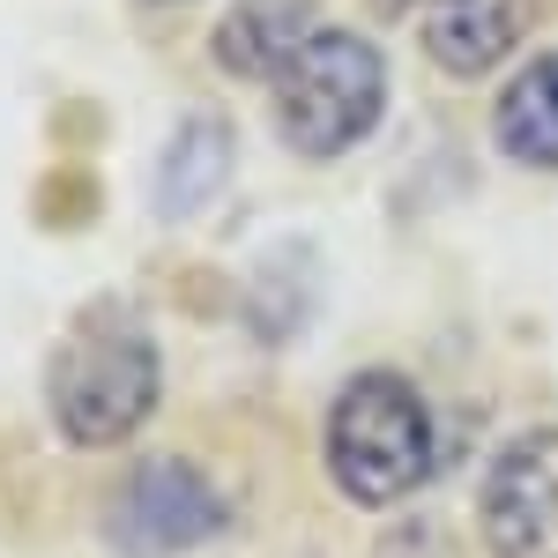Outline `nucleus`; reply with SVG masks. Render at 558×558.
Listing matches in <instances>:
<instances>
[{
  "label": "nucleus",
  "instance_id": "nucleus-1",
  "mask_svg": "<svg viewBox=\"0 0 558 558\" xmlns=\"http://www.w3.org/2000/svg\"><path fill=\"white\" fill-rule=\"evenodd\" d=\"M328 470L357 507H395L432 476V417L402 373H357L328 410Z\"/></svg>",
  "mask_w": 558,
  "mask_h": 558
},
{
  "label": "nucleus",
  "instance_id": "nucleus-9",
  "mask_svg": "<svg viewBox=\"0 0 558 558\" xmlns=\"http://www.w3.org/2000/svg\"><path fill=\"white\" fill-rule=\"evenodd\" d=\"M223 165H231V134L216 128V120H186L179 142L165 149V179H157L165 216H194L202 209L216 186H223Z\"/></svg>",
  "mask_w": 558,
  "mask_h": 558
},
{
  "label": "nucleus",
  "instance_id": "nucleus-5",
  "mask_svg": "<svg viewBox=\"0 0 558 558\" xmlns=\"http://www.w3.org/2000/svg\"><path fill=\"white\" fill-rule=\"evenodd\" d=\"M476 521L492 558H558V432H521L484 470Z\"/></svg>",
  "mask_w": 558,
  "mask_h": 558
},
{
  "label": "nucleus",
  "instance_id": "nucleus-2",
  "mask_svg": "<svg viewBox=\"0 0 558 558\" xmlns=\"http://www.w3.org/2000/svg\"><path fill=\"white\" fill-rule=\"evenodd\" d=\"M387 105V60L357 31H313L276 75V128L299 157H343Z\"/></svg>",
  "mask_w": 558,
  "mask_h": 558
},
{
  "label": "nucleus",
  "instance_id": "nucleus-6",
  "mask_svg": "<svg viewBox=\"0 0 558 558\" xmlns=\"http://www.w3.org/2000/svg\"><path fill=\"white\" fill-rule=\"evenodd\" d=\"M536 23V0H425V52L447 75L499 68Z\"/></svg>",
  "mask_w": 558,
  "mask_h": 558
},
{
  "label": "nucleus",
  "instance_id": "nucleus-4",
  "mask_svg": "<svg viewBox=\"0 0 558 558\" xmlns=\"http://www.w3.org/2000/svg\"><path fill=\"white\" fill-rule=\"evenodd\" d=\"M216 529H223V492L186 454H157V462L128 470L120 492L105 499V536L128 558L194 551V544H209Z\"/></svg>",
  "mask_w": 558,
  "mask_h": 558
},
{
  "label": "nucleus",
  "instance_id": "nucleus-7",
  "mask_svg": "<svg viewBox=\"0 0 558 558\" xmlns=\"http://www.w3.org/2000/svg\"><path fill=\"white\" fill-rule=\"evenodd\" d=\"M305 38H313V0H239L216 23V60L239 83H276Z\"/></svg>",
  "mask_w": 558,
  "mask_h": 558
},
{
  "label": "nucleus",
  "instance_id": "nucleus-3",
  "mask_svg": "<svg viewBox=\"0 0 558 558\" xmlns=\"http://www.w3.org/2000/svg\"><path fill=\"white\" fill-rule=\"evenodd\" d=\"M45 395L75 447H112L157 410V343L128 320H89L60 343Z\"/></svg>",
  "mask_w": 558,
  "mask_h": 558
},
{
  "label": "nucleus",
  "instance_id": "nucleus-8",
  "mask_svg": "<svg viewBox=\"0 0 558 558\" xmlns=\"http://www.w3.org/2000/svg\"><path fill=\"white\" fill-rule=\"evenodd\" d=\"M492 134H499V149L529 165V172H558V52L544 60H529L507 97H499V112H492Z\"/></svg>",
  "mask_w": 558,
  "mask_h": 558
},
{
  "label": "nucleus",
  "instance_id": "nucleus-10",
  "mask_svg": "<svg viewBox=\"0 0 558 558\" xmlns=\"http://www.w3.org/2000/svg\"><path fill=\"white\" fill-rule=\"evenodd\" d=\"M373 8H380V15H410L417 0H373Z\"/></svg>",
  "mask_w": 558,
  "mask_h": 558
}]
</instances>
